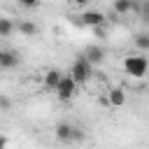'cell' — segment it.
<instances>
[{
  "label": "cell",
  "mask_w": 149,
  "mask_h": 149,
  "mask_svg": "<svg viewBox=\"0 0 149 149\" xmlns=\"http://www.w3.org/2000/svg\"><path fill=\"white\" fill-rule=\"evenodd\" d=\"M123 70H126L133 79H142V77H147V72H149V61H147V56H140V54L126 56V58H123Z\"/></svg>",
  "instance_id": "obj_1"
},
{
  "label": "cell",
  "mask_w": 149,
  "mask_h": 149,
  "mask_svg": "<svg viewBox=\"0 0 149 149\" xmlns=\"http://www.w3.org/2000/svg\"><path fill=\"white\" fill-rule=\"evenodd\" d=\"M77 86H79V84H77L70 74H63L61 81H58L56 88H54V91H56V98H58L61 102H70V100L77 95Z\"/></svg>",
  "instance_id": "obj_2"
},
{
  "label": "cell",
  "mask_w": 149,
  "mask_h": 149,
  "mask_svg": "<svg viewBox=\"0 0 149 149\" xmlns=\"http://www.w3.org/2000/svg\"><path fill=\"white\" fill-rule=\"evenodd\" d=\"M91 74H93V65H91L84 56H79V58L72 63V68H70V77H72L77 84H86V81L91 79Z\"/></svg>",
  "instance_id": "obj_3"
},
{
  "label": "cell",
  "mask_w": 149,
  "mask_h": 149,
  "mask_svg": "<svg viewBox=\"0 0 149 149\" xmlns=\"http://www.w3.org/2000/svg\"><path fill=\"white\" fill-rule=\"evenodd\" d=\"M56 137H58L61 142H74V140H81V133H79L72 123L61 121V123L56 126Z\"/></svg>",
  "instance_id": "obj_4"
},
{
  "label": "cell",
  "mask_w": 149,
  "mask_h": 149,
  "mask_svg": "<svg viewBox=\"0 0 149 149\" xmlns=\"http://www.w3.org/2000/svg\"><path fill=\"white\" fill-rule=\"evenodd\" d=\"M79 21H81L84 26H88V28H98V26H105L107 16H105L102 12H98V9H86V12L79 16Z\"/></svg>",
  "instance_id": "obj_5"
},
{
  "label": "cell",
  "mask_w": 149,
  "mask_h": 149,
  "mask_svg": "<svg viewBox=\"0 0 149 149\" xmlns=\"http://www.w3.org/2000/svg\"><path fill=\"white\" fill-rule=\"evenodd\" d=\"M19 54L16 51H7V49H2L0 51V68L2 70H14L16 65H19Z\"/></svg>",
  "instance_id": "obj_6"
},
{
  "label": "cell",
  "mask_w": 149,
  "mask_h": 149,
  "mask_svg": "<svg viewBox=\"0 0 149 149\" xmlns=\"http://www.w3.org/2000/svg\"><path fill=\"white\" fill-rule=\"evenodd\" d=\"M84 58H86L91 65H100V63L105 61V51H102L100 47L91 44V47H86V51H84Z\"/></svg>",
  "instance_id": "obj_7"
},
{
  "label": "cell",
  "mask_w": 149,
  "mask_h": 149,
  "mask_svg": "<svg viewBox=\"0 0 149 149\" xmlns=\"http://www.w3.org/2000/svg\"><path fill=\"white\" fill-rule=\"evenodd\" d=\"M137 7H140L137 0H112V9L116 14H128V12L137 9Z\"/></svg>",
  "instance_id": "obj_8"
},
{
  "label": "cell",
  "mask_w": 149,
  "mask_h": 149,
  "mask_svg": "<svg viewBox=\"0 0 149 149\" xmlns=\"http://www.w3.org/2000/svg\"><path fill=\"white\" fill-rule=\"evenodd\" d=\"M107 100H109V105H112V107H123V105H126V93H123V88H119V86L109 88Z\"/></svg>",
  "instance_id": "obj_9"
},
{
  "label": "cell",
  "mask_w": 149,
  "mask_h": 149,
  "mask_svg": "<svg viewBox=\"0 0 149 149\" xmlns=\"http://www.w3.org/2000/svg\"><path fill=\"white\" fill-rule=\"evenodd\" d=\"M61 77H63V72H61V70H47V72H44V77H42V81H44V86H47L49 91H54V88H56V84L61 81Z\"/></svg>",
  "instance_id": "obj_10"
},
{
  "label": "cell",
  "mask_w": 149,
  "mask_h": 149,
  "mask_svg": "<svg viewBox=\"0 0 149 149\" xmlns=\"http://www.w3.org/2000/svg\"><path fill=\"white\" fill-rule=\"evenodd\" d=\"M19 33L21 35H26V37H33V35H37V23H33V21H19Z\"/></svg>",
  "instance_id": "obj_11"
},
{
  "label": "cell",
  "mask_w": 149,
  "mask_h": 149,
  "mask_svg": "<svg viewBox=\"0 0 149 149\" xmlns=\"http://www.w3.org/2000/svg\"><path fill=\"white\" fill-rule=\"evenodd\" d=\"M14 23H12V19H7V16H0V37H9L12 33H14Z\"/></svg>",
  "instance_id": "obj_12"
},
{
  "label": "cell",
  "mask_w": 149,
  "mask_h": 149,
  "mask_svg": "<svg viewBox=\"0 0 149 149\" xmlns=\"http://www.w3.org/2000/svg\"><path fill=\"white\" fill-rule=\"evenodd\" d=\"M133 42H135V47L140 51H149V33H137Z\"/></svg>",
  "instance_id": "obj_13"
},
{
  "label": "cell",
  "mask_w": 149,
  "mask_h": 149,
  "mask_svg": "<svg viewBox=\"0 0 149 149\" xmlns=\"http://www.w3.org/2000/svg\"><path fill=\"white\" fill-rule=\"evenodd\" d=\"M9 107H12V100H9L5 93H0V109H2V112H9Z\"/></svg>",
  "instance_id": "obj_14"
},
{
  "label": "cell",
  "mask_w": 149,
  "mask_h": 149,
  "mask_svg": "<svg viewBox=\"0 0 149 149\" xmlns=\"http://www.w3.org/2000/svg\"><path fill=\"white\" fill-rule=\"evenodd\" d=\"M21 7H26V9H35L37 5H40V0H16Z\"/></svg>",
  "instance_id": "obj_15"
},
{
  "label": "cell",
  "mask_w": 149,
  "mask_h": 149,
  "mask_svg": "<svg viewBox=\"0 0 149 149\" xmlns=\"http://www.w3.org/2000/svg\"><path fill=\"white\" fill-rule=\"evenodd\" d=\"M77 7H84V5H88V0H72Z\"/></svg>",
  "instance_id": "obj_16"
},
{
  "label": "cell",
  "mask_w": 149,
  "mask_h": 149,
  "mask_svg": "<svg viewBox=\"0 0 149 149\" xmlns=\"http://www.w3.org/2000/svg\"><path fill=\"white\" fill-rule=\"evenodd\" d=\"M7 144V137H0V147H5Z\"/></svg>",
  "instance_id": "obj_17"
}]
</instances>
